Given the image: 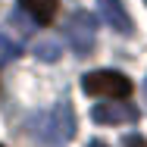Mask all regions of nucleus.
<instances>
[{"label":"nucleus","instance_id":"nucleus-8","mask_svg":"<svg viewBox=\"0 0 147 147\" xmlns=\"http://www.w3.org/2000/svg\"><path fill=\"white\" fill-rule=\"evenodd\" d=\"M34 53H38V59H57L59 57V41H38Z\"/></svg>","mask_w":147,"mask_h":147},{"label":"nucleus","instance_id":"nucleus-1","mask_svg":"<svg viewBox=\"0 0 147 147\" xmlns=\"http://www.w3.org/2000/svg\"><path fill=\"white\" fill-rule=\"evenodd\" d=\"M31 128L38 131V141L47 147H63L75 135V113L69 100H59L50 113H38L31 119Z\"/></svg>","mask_w":147,"mask_h":147},{"label":"nucleus","instance_id":"nucleus-6","mask_svg":"<svg viewBox=\"0 0 147 147\" xmlns=\"http://www.w3.org/2000/svg\"><path fill=\"white\" fill-rule=\"evenodd\" d=\"M19 3L25 6V13L38 25H50L53 16H57V6H59V0H19Z\"/></svg>","mask_w":147,"mask_h":147},{"label":"nucleus","instance_id":"nucleus-11","mask_svg":"<svg viewBox=\"0 0 147 147\" xmlns=\"http://www.w3.org/2000/svg\"><path fill=\"white\" fill-rule=\"evenodd\" d=\"M144 91H147V82H144Z\"/></svg>","mask_w":147,"mask_h":147},{"label":"nucleus","instance_id":"nucleus-2","mask_svg":"<svg viewBox=\"0 0 147 147\" xmlns=\"http://www.w3.org/2000/svg\"><path fill=\"white\" fill-rule=\"evenodd\" d=\"M82 88L94 94V97H110V100H125L128 94H131V82L122 75V72H107V69H100V72H88L85 78H82Z\"/></svg>","mask_w":147,"mask_h":147},{"label":"nucleus","instance_id":"nucleus-12","mask_svg":"<svg viewBox=\"0 0 147 147\" xmlns=\"http://www.w3.org/2000/svg\"><path fill=\"white\" fill-rule=\"evenodd\" d=\"M0 147H3V144H0Z\"/></svg>","mask_w":147,"mask_h":147},{"label":"nucleus","instance_id":"nucleus-4","mask_svg":"<svg viewBox=\"0 0 147 147\" xmlns=\"http://www.w3.org/2000/svg\"><path fill=\"white\" fill-rule=\"evenodd\" d=\"M91 119L97 125H125V122H138V107H131L128 100H107L97 103L91 110Z\"/></svg>","mask_w":147,"mask_h":147},{"label":"nucleus","instance_id":"nucleus-5","mask_svg":"<svg viewBox=\"0 0 147 147\" xmlns=\"http://www.w3.org/2000/svg\"><path fill=\"white\" fill-rule=\"evenodd\" d=\"M97 9H100L103 22H107L113 31H122V34H131V31H135L131 16H128V9H125L122 0H97Z\"/></svg>","mask_w":147,"mask_h":147},{"label":"nucleus","instance_id":"nucleus-3","mask_svg":"<svg viewBox=\"0 0 147 147\" xmlns=\"http://www.w3.org/2000/svg\"><path fill=\"white\" fill-rule=\"evenodd\" d=\"M94 34H97V19L91 16V13H72L66 22H63V38L69 41V47L75 50V53H91V47H94Z\"/></svg>","mask_w":147,"mask_h":147},{"label":"nucleus","instance_id":"nucleus-10","mask_svg":"<svg viewBox=\"0 0 147 147\" xmlns=\"http://www.w3.org/2000/svg\"><path fill=\"white\" fill-rule=\"evenodd\" d=\"M88 147H110V144H103V141H91Z\"/></svg>","mask_w":147,"mask_h":147},{"label":"nucleus","instance_id":"nucleus-7","mask_svg":"<svg viewBox=\"0 0 147 147\" xmlns=\"http://www.w3.org/2000/svg\"><path fill=\"white\" fill-rule=\"evenodd\" d=\"M19 53H22V47H19L16 41H9L6 34H0V66L9 63V59H16Z\"/></svg>","mask_w":147,"mask_h":147},{"label":"nucleus","instance_id":"nucleus-9","mask_svg":"<svg viewBox=\"0 0 147 147\" xmlns=\"http://www.w3.org/2000/svg\"><path fill=\"white\" fill-rule=\"evenodd\" d=\"M122 141H125V147H147V138H144V135H125Z\"/></svg>","mask_w":147,"mask_h":147}]
</instances>
